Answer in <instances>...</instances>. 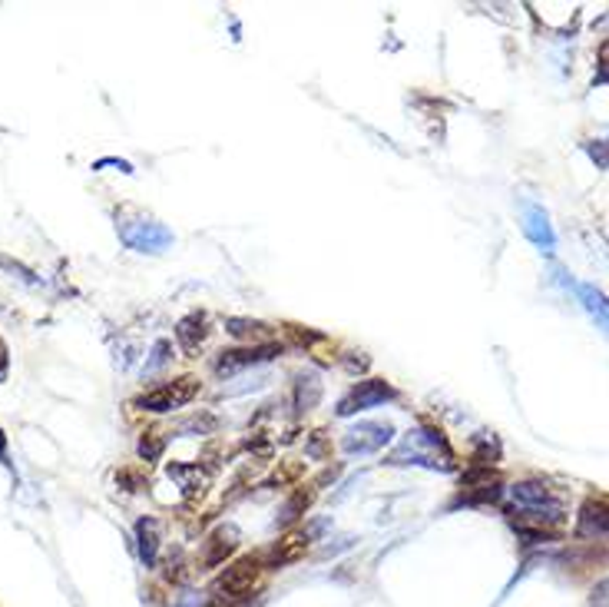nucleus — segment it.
Instances as JSON below:
<instances>
[{"label":"nucleus","instance_id":"f257e3e1","mask_svg":"<svg viewBox=\"0 0 609 607\" xmlns=\"http://www.w3.org/2000/svg\"><path fill=\"white\" fill-rule=\"evenodd\" d=\"M265 571L269 567H265L262 551L242 554V558L229 561L225 571L209 587L212 607H249L259 594V581H262Z\"/></svg>","mask_w":609,"mask_h":607},{"label":"nucleus","instance_id":"f03ea898","mask_svg":"<svg viewBox=\"0 0 609 607\" xmlns=\"http://www.w3.org/2000/svg\"><path fill=\"white\" fill-rule=\"evenodd\" d=\"M391 465H424V469H454V448L447 445L444 432L437 428H414L408 438L391 451Z\"/></svg>","mask_w":609,"mask_h":607},{"label":"nucleus","instance_id":"7ed1b4c3","mask_svg":"<svg viewBox=\"0 0 609 607\" xmlns=\"http://www.w3.org/2000/svg\"><path fill=\"white\" fill-rule=\"evenodd\" d=\"M116 233H119V239L129 249L149 253V256L166 253L169 245H172V229H166L159 219H149V216H123V219H116Z\"/></svg>","mask_w":609,"mask_h":607},{"label":"nucleus","instance_id":"20e7f679","mask_svg":"<svg viewBox=\"0 0 609 607\" xmlns=\"http://www.w3.org/2000/svg\"><path fill=\"white\" fill-rule=\"evenodd\" d=\"M196 395H199V379L182 375V379H176V382H166V385H159V388H149V392H143L139 398H133V408H139V412H153V415H163V412H172V408L190 405Z\"/></svg>","mask_w":609,"mask_h":607},{"label":"nucleus","instance_id":"39448f33","mask_svg":"<svg viewBox=\"0 0 609 607\" xmlns=\"http://www.w3.org/2000/svg\"><path fill=\"white\" fill-rule=\"evenodd\" d=\"M391 398H398V392H394V385H388L384 379H365V382H357L351 392L338 402V415L348 418L355 415V412H365V408H378V405L391 402Z\"/></svg>","mask_w":609,"mask_h":607},{"label":"nucleus","instance_id":"423d86ee","mask_svg":"<svg viewBox=\"0 0 609 607\" xmlns=\"http://www.w3.org/2000/svg\"><path fill=\"white\" fill-rule=\"evenodd\" d=\"M275 355H282V345H278V342H262V345H249V349H225L216 355V372L235 375L242 372V369L272 362Z\"/></svg>","mask_w":609,"mask_h":607},{"label":"nucleus","instance_id":"0eeeda50","mask_svg":"<svg viewBox=\"0 0 609 607\" xmlns=\"http://www.w3.org/2000/svg\"><path fill=\"white\" fill-rule=\"evenodd\" d=\"M394 438V428L388 422H357L355 428H348L345 438H341V448L348 455H371L384 448Z\"/></svg>","mask_w":609,"mask_h":607},{"label":"nucleus","instance_id":"6e6552de","mask_svg":"<svg viewBox=\"0 0 609 607\" xmlns=\"http://www.w3.org/2000/svg\"><path fill=\"white\" fill-rule=\"evenodd\" d=\"M239 541H242V534L235 524H219V528L202 541L199 571H212V567H219V565H229V558L239 551Z\"/></svg>","mask_w":609,"mask_h":607},{"label":"nucleus","instance_id":"1a4fd4ad","mask_svg":"<svg viewBox=\"0 0 609 607\" xmlns=\"http://www.w3.org/2000/svg\"><path fill=\"white\" fill-rule=\"evenodd\" d=\"M308 541H312V538L304 531H288L285 538H278L269 551H262L265 567H269V571H278V567H285V565L302 561L304 554H308Z\"/></svg>","mask_w":609,"mask_h":607},{"label":"nucleus","instance_id":"9d476101","mask_svg":"<svg viewBox=\"0 0 609 607\" xmlns=\"http://www.w3.org/2000/svg\"><path fill=\"white\" fill-rule=\"evenodd\" d=\"M579 538H609V504L606 501L587 498L579 508Z\"/></svg>","mask_w":609,"mask_h":607},{"label":"nucleus","instance_id":"9b49d317","mask_svg":"<svg viewBox=\"0 0 609 607\" xmlns=\"http://www.w3.org/2000/svg\"><path fill=\"white\" fill-rule=\"evenodd\" d=\"M524 233L534 239L540 249H553V243H557V236H553V229H550V219H546V213L540 210V206H534V202H524Z\"/></svg>","mask_w":609,"mask_h":607},{"label":"nucleus","instance_id":"f8f14e48","mask_svg":"<svg viewBox=\"0 0 609 607\" xmlns=\"http://www.w3.org/2000/svg\"><path fill=\"white\" fill-rule=\"evenodd\" d=\"M206 335H209V319H206V312H190L186 319H179L176 339L186 352L199 349L202 342H206Z\"/></svg>","mask_w":609,"mask_h":607},{"label":"nucleus","instance_id":"ddd939ff","mask_svg":"<svg viewBox=\"0 0 609 607\" xmlns=\"http://www.w3.org/2000/svg\"><path fill=\"white\" fill-rule=\"evenodd\" d=\"M137 548H139V561L146 567H156V561H159V522L156 518H139L137 522Z\"/></svg>","mask_w":609,"mask_h":607},{"label":"nucleus","instance_id":"4468645a","mask_svg":"<svg viewBox=\"0 0 609 607\" xmlns=\"http://www.w3.org/2000/svg\"><path fill=\"white\" fill-rule=\"evenodd\" d=\"M577 292H579L583 309H587L589 316H593V322H596V329H603V335H609V299L603 296L596 286H589V282H579Z\"/></svg>","mask_w":609,"mask_h":607},{"label":"nucleus","instance_id":"2eb2a0df","mask_svg":"<svg viewBox=\"0 0 609 607\" xmlns=\"http://www.w3.org/2000/svg\"><path fill=\"white\" fill-rule=\"evenodd\" d=\"M225 332L235 335V339L255 342V345L272 342V326H265V322H259V319H239V316H229V319H225Z\"/></svg>","mask_w":609,"mask_h":607},{"label":"nucleus","instance_id":"dca6fc26","mask_svg":"<svg viewBox=\"0 0 609 607\" xmlns=\"http://www.w3.org/2000/svg\"><path fill=\"white\" fill-rule=\"evenodd\" d=\"M322 398V379L315 372H302L295 379V408L298 412H312Z\"/></svg>","mask_w":609,"mask_h":607},{"label":"nucleus","instance_id":"f3484780","mask_svg":"<svg viewBox=\"0 0 609 607\" xmlns=\"http://www.w3.org/2000/svg\"><path fill=\"white\" fill-rule=\"evenodd\" d=\"M312 501H315V488H295L292 495H288V501L282 504V514H278V524H295L298 518H302L308 508H312Z\"/></svg>","mask_w":609,"mask_h":607},{"label":"nucleus","instance_id":"a211bd4d","mask_svg":"<svg viewBox=\"0 0 609 607\" xmlns=\"http://www.w3.org/2000/svg\"><path fill=\"white\" fill-rule=\"evenodd\" d=\"M169 475L182 481V491H186V498L190 501L196 498V495L202 498V491H206V478L199 475L196 465H169Z\"/></svg>","mask_w":609,"mask_h":607},{"label":"nucleus","instance_id":"6ab92c4d","mask_svg":"<svg viewBox=\"0 0 609 607\" xmlns=\"http://www.w3.org/2000/svg\"><path fill=\"white\" fill-rule=\"evenodd\" d=\"M163 448H166V435H163L159 428H146V432L139 435L137 451H139V459L143 461H156L159 455H163Z\"/></svg>","mask_w":609,"mask_h":607},{"label":"nucleus","instance_id":"aec40b11","mask_svg":"<svg viewBox=\"0 0 609 607\" xmlns=\"http://www.w3.org/2000/svg\"><path fill=\"white\" fill-rule=\"evenodd\" d=\"M172 607H212V601H209L206 591H182Z\"/></svg>","mask_w":609,"mask_h":607},{"label":"nucleus","instance_id":"412c9836","mask_svg":"<svg viewBox=\"0 0 609 607\" xmlns=\"http://www.w3.org/2000/svg\"><path fill=\"white\" fill-rule=\"evenodd\" d=\"M166 362H169V342H156V345H153V359L146 362L143 372H156L159 365H166Z\"/></svg>","mask_w":609,"mask_h":607},{"label":"nucleus","instance_id":"4be33fe9","mask_svg":"<svg viewBox=\"0 0 609 607\" xmlns=\"http://www.w3.org/2000/svg\"><path fill=\"white\" fill-rule=\"evenodd\" d=\"M589 156H593L596 166L606 170L609 166V139H596V143H589Z\"/></svg>","mask_w":609,"mask_h":607},{"label":"nucleus","instance_id":"5701e85b","mask_svg":"<svg viewBox=\"0 0 609 607\" xmlns=\"http://www.w3.org/2000/svg\"><path fill=\"white\" fill-rule=\"evenodd\" d=\"M312 459H325L328 455V445H325V432H315L312 435V442H308V448H304Z\"/></svg>","mask_w":609,"mask_h":607},{"label":"nucleus","instance_id":"b1692460","mask_svg":"<svg viewBox=\"0 0 609 607\" xmlns=\"http://www.w3.org/2000/svg\"><path fill=\"white\" fill-rule=\"evenodd\" d=\"M216 432V418H209V415H202V418H192V422H186L182 425V432Z\"/></svg>","mask_w":609,"mask_h":607},{"label":"nucleus","instance_id":"393cba45","mask_svg":"<svg viewBox=\"0 0 609 607\" xmlns=\"http://www.w3.org/2000/svg\"><path fill=\"white\" fill-rule=\"evenodd\" d=\"M298 475H302V465H298V461H288L282 471H275V481L282 485V481H295Z\"/></svg>","mask_w":609,"mask_h":607},{"label":"nucleus","instance_id":"a878e982","mask_svg":"<svg viewBox=\"0 0 609 607\" xmlns=\"http://www.w3.org/2000/svg\"><path fill=\"white\" fill-rule=\"evenodd\" d=\"M288 332L295 335V342H322V332H312V329H302V326H288Z\"/></svg>","mask_w":609,"mask_h":607},{"label":"nucleus","instance_id":"bb28decb","mask_svg":"<svg viewBox=\"0 0 609 607\" xmlns=\"http://www.w3.org/2000/svg\"><path fill=\"white\" fill-rule=\"evenodd\" d=\"M0 266H4V269H11V272H21V279H27L31 286H37V276H33L31 269H23L21 263H11V259H4V256H0Z\"/></svg>","mask_w":609,"mask_h":607},{"label":"nucleus","instance_id":"cd10ccee","mask_svg":"<svg viewBox=\"0 0 609 607\" xmlns=\"http://www.w3.org/2000/svg\"><path fill=\"white\" fill-rule=\"evenodd\" d=\"M116 481H123V485H129L127 491H139V488H146V485H143V481L137 478V475H133V471H119V475H116Z\"/></svg>","mask_w":609,"mask_h":607},{"label":"nucleus","instance_id":"c85d7f7f","mask_svg":"<svg viewBox=\"0 0 609 607\" xmlns=\"http://www.w3.org/2000/svg\"><path fill=\"white\" fill-rule=\"evenodd\" d=\"M7 369H11V355H7V342L0 339V382L7 379Z\"/></svg>","mask_w":609,"mask_h":607},{"label":"nucleus","instance_id":"c756f323","mask_svg":"<svg viewBox=\"0 0 609 607\" xmlns=\"http://www.w3.org/2000/svg\"><path fill=\"white\" fill-rule=\"evenodd\" d=\"M348 369H368V359H348Z\"/></svg>","mask_w":609,"mask_h":607},{"label":"nucleus","instance_id":"7c9ffc66","mask_svg":"<svg viewBox=\"0 0 609 607\" xmlns=\"http://www.w3.org/2000/svg\"><path fill=\"white\" fill-rule=\"evenodd\" d=\"M4 451H7V435H4V428H0V459H4Z\"/></svg>","mask_w":609,"mask_h":607}]
</instances>
